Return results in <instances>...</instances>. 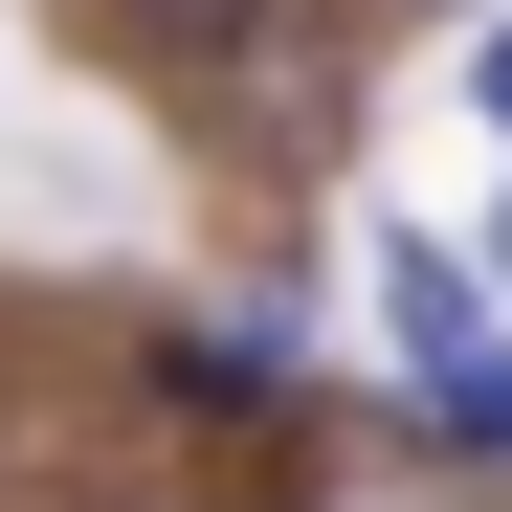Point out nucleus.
Returning a JSON list of instances; mask_svg holds the SVG:
<instances>
[{"instance_id":"nucleus-1","label":"nucleus","mask_w":512,"mask_h":512,"mask_svg":"<svg viewBox=\"0 0 512 512\" xmlns=\"http://www.w3.org/2000/svg\"><path fill=\"white\" fill-rule=\"evenodd\" d=\"M156 379H179V423H268V401L312 379V334L245 290V312H201V334H156Z\"/></svg>"},{"instance_id":"nucleus-2","label":"nucleus","mask_w":512,"mask_h":512,"mask_svg":"<svg viewBox=\"0 0 512 512\" xmlns=\"http://www.w3.org/2000/svg\"><path fill=\"white\" fill-rule=\"evenodd\" d=\"M379 312H401V379H446V357H490V268H468V245H379Z\"/></svg>"},{"instance_id":"nucleus-3","label":"nucleus","mask_w":512,"mask_h":512,"mask_svg":"<svg viewBox=\"0 0 512 512\" xmlns=\"http://www.w3.org/2000/svg\"><path fill=\"white\" fill-rule=\"evenodd\" d=\"M268 23H290V0H112V45H134V67H245Z\"/></svg>"},{"instance_id":"nucleus-4","label":"nucleus","mask_w":512,"mask_h":512,"mask_svg":"<svg viewBox=\"0 0 512 512\" xmlns=\"http://www.w3.org/2000/svg\"><path fill=\"white\" fill-rule=\"evenodd\" d=\"M423 446H446V468H512V357H446V379H423Z\"/></svg>"},{"instance_id":"nucleus-5","label":"nucleus","mask_w":512,"mask_h":512,"mask_svg":"<svg viewBox=\"0 0 512 512\" xmlns=\"http://www.w3.org/2000/svg\"><path fill=\"white\" fill-rule=\"evenodd\" d=\"M468 112H490V134H512V23H490V45H468Z\"/></svg>"},{"instance_id":"nucleus-6","label":"nucleus","mask_w":512,"mask_h":512,"mask_svg":"<svg viewBox=\"0 0 512 512\" xmlns=\"http://www.w3.org/2000/svg\"><path fill=\"white\" fill-rule=\"evenodd\" d=\"M490 268H512V201H490Z\"/></svg>"}]
</instances>
